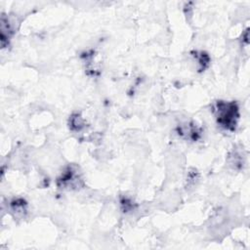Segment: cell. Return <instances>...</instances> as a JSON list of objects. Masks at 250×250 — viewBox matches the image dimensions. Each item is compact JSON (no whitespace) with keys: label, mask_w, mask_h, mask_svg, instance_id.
<instances>
[{"label":"cell","mask_w":250,"mask_h":250,"mask_svg":"<svg viewBox=\"0 0 250 250\" xmlns=\"http://www.w3.org/2000/svg\"><path fill=\"white\" fill-rule=\"evenodd\" d=\"M238 118V107L235 103H217V120L225 129L234 130Z\"/></svg>","instance_id":"cell-1"}]
</instances>
